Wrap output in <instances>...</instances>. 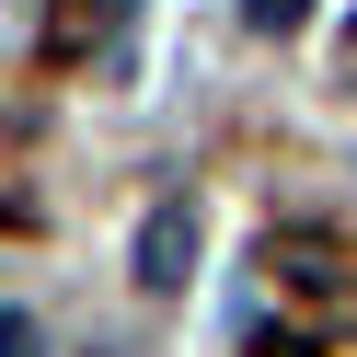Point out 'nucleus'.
Returning a JSON list of instances; mask_svg holds the SVG:
<instances>
[{
	"label": "nucleus",
	"mask_w": 357,
	"mask_h": 357,
	"mask_svg": "<svg viewBox=\"0 0 357 357\" xmlns=\"http://www.w3.org/2000/svg\"><path fill=\"white\" fill-rule=\"evenodd\" d=\"M185 265H196V208L162 196V208L139 219V277H150V288H185Z\"/></svg>",
	"instance_id": "f257e3e1"
},
{
	"label": "nucleus",
	"mask_w": 357,
	"mask_h": 357,
	"mask_svg": "<svg viewBox=\"0 0 357 357\" xmlns=\"http://www.w3.org/2000/svg\"><path fill=\"white\" fill-rule=\"evenodd\" d=\"M104 24H116V0H58V24H47V58H81Z\"/></svg>",
	"instance_id": "f03ea898"
},
{
	"label": "nucleus",
	"mask_w": 357,
	"mask_h": 357,
	"mask_svg": "<svg viewBox=\"0 0 357 357\" xmlns=\"http://www.w3.org/2000/svg\"><path fill=\"white\" fill-rule=\"evenodd\" d=\"M0 357H35V323H24V311H0Z\"/></svg>",
	"instance_id": "7ed1b4c3"
},
{
	"label": "nucleus",
	"mask_w": 357,
	"mask_h": 357,
	"mask_svg": "<svg viewBox=\"0 0 357 357\" xmlns=\"http://www.w3.org/2000/svg\"><path fill=\"white\" fill-rule=\"evenodd\" d=\"M254 24H300V0H254Z\"/></svg>",
	"instance_id": "20e7f679"
}]
</instances>
